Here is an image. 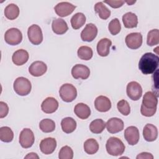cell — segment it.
<instances>
[{
	"instance_id": "cell-43",
	"label": "cell",
	"mask_w": 159,
	"mask_h": 159,
	"mask_svg": "<svg viewBox=\"0 0 159 159\" xmlns=\"http://www.w3.org/2000/svg\"><path fill=\"white\" fill-rule=\"evenodd\" d=\"M24 158H39V157L37 155V153H34V152H31L28 153L25 157Z\"/></svg>"
},
{
	"instance_id": "cell-44",
	"label": "cell",
	"mask_w": 159,
	"mask_h": 159,
	"mask_svg": "<svg viewBox=\"0 0 159 159\" xmlns=\"http://www.w3.org/2000/svg\"><path fill=\"white\" fill-rule=\"evenodd\" d=\"M125 2H127L129 5H132V4H134V3H135V1H125Z\"/></svg>"
},
{
	"instance_id": "cell-11",
	"label": "cell",
	"mask_w": 159,
	"mask_h": 159,
	"mask_svg": "<svg viewBox=\"0 0 159 159\" xmlns=\"http://www.w3.org/2000/svg\"><path fill=\"white\" fill-rule=\"evenodd\" d=\"M98 34L97 27L92 23L86 24L84 29L81 32V38L84 42L93 41Z\"/></svg>"
},
{
	"instance_id": "cell-20",
	"label": "cell",
	"mask_w": 159,
	"mask_h": 159,
	"mask_svg": "<svg viewBox=\"0 0 159 159\" xmlns=\"http://www.w3.org/2000/svg\"><path fill=\"white\" fill-rule=\"evenodd\" d=\"M143 136L147 142L155 141L158 137L157 128L153 124H146L143 129Z\"/></svg>"
},
{
	"instance_id": "cell-42",
	"label": "cell",
	"mask_w": 159,
	"mask_h": 159,
	"mask_svg": "<svg viewBox=\"0 0 159 159\" xmlns=\"http://www.w3.org/2000/svg\"><path fill=\"white\" fill-rule=\"evenodd\" d=\"M137 159H143V158H147V159H153V156L148 152H142L140 153V154H139L137 157Z\"/></svg>"
},
{
	"instance_id": "cell-2",
	"label": "cell",
	"mask_w": 159,
	"mask_h": 159,
	"mask_svg": "<svg viewBox=\"0 0 159 159\" xmlns=\"http://www.w3.org/2000/svg\"><path fill=\"white\" fill-rule=\"evenodd\" d=\"M106 148L109 155L119 156L123 154L125 147L121 140L115 137H111L107 140Z\"/></svg>"
},
{
	"instance_id": "cell-23",
	"label": "cell",
	"mask_w": 159,
	"mask_h": 159,
	"mask_svg": "<svg viewBox=\"0 0 159 159\" xmlns=\"http://www.w3.org/2000/svg\"><path fill=\"white\" fill-rule=\"evenodd\" d=\"M52 28L53 32L58 35H62L66 32L68 30V27L65 20L57 18L54 19L52 24Z\"/></svg>"
},
{
	"instance_id": "cell-1",
	"label": "cell",
	"mask_w": 159,
	"mask_h": 159,
	"mask_svg": "<svg viewBox=\"0 0 159 159\" xmlns=\"http://www.w3.org/2000/svg\"><path fill=\"white\" fill-rule=\"evenodd\" d=\"M159 58L157 55L150 53H145L140 58L139 68L144 75H150L155 72L158 66Z\"/></svg>"
},
{
	"instance_id": "cell-37",
	"label": "cell",
	"mask_w": 159,
	"mask_h": 159,
	"mask_svg": "<svg viewBox=\"0 0 159 159\" xmlns=\"http://www.w3.org/2000/svg\"><path fill=\"white\" fill-rule=\"evenodd\" d=\"M117 107L119 112L124 116H128L130 112V105L129 102L124 99H122L117 102Z\"/></svg>"
},
{
	"instance_id": "cell-9",
	"label": "cell",
	"mask_w": 159,
	"mask_h": 159,
	"mask_svg": "<svg viewBox=\"0 0 159 159\" xmlns=\"http://www.w3.org/2000/svg\"><path fill=\"white\" fill-rule=\"evenodd\" d=\"M128 48L135 50L141 47L142 44V35L139 32H133L128 34L125 39Z\"/></svg>"
},
{
	"instance_id": "cell-21",
	"label": "cell",
	"mask_w": 159,
	"mask_h": 159,
	"mask_svg": "<svg viewBox=\"0 0 159 159\" xmlns=\"http://www.w3.org/2000/svg\"><path fill=\"white\" fill-rule=\"evenodd\" d=\"M112 42L107 38H103L101 39L97 44V52L101 57H107L110 52V47H111Z\"/></svg>"
},
{
	"instance_id": "cell-3",
	"label": "cell",
	"mask_w": 159,
	"mask_h": 159,
	"mask_svg": "<svg viewBox=\"0 0 159 159\" xmlns=\"http://www.w3.org/2000/svg\"><path fill=\"white\" fill-rule=\"evenodd\" d=\"M13 88L14 91L19 96H27L29 94L32 89L30 81L24 77H18L14 82Z\"/></svg>"
},
{
	"instance_id": "cell-8",
	"label": "cell",
	"mask_w": 159,
	"mask_h": 159,
	"mask_svg": "<svg viewBox=\"0 0 159 159\" xmlns=\"http://www.w3.org/2000/svg\"><path fill=\"white\" fill-rule=\"evenodd\" d=\"M126 92L127 96L133 101L139 100L142 95V88L137 81H131L127 85Z\"/></svg>"
},
{
	"instance_id": "cell-34",
	"label": "cell",
	"mask_w": 159,
	"mask_h": 159,
	"mask_svg": "<svg viewBox=\"0 0 159 159\" xmlns=\"http://www.w3.org/2000/svg\"><path fill=\"white\" fill-rule=\"evenodd\" d=\"M78 57L83 60H89L93 55V50L91 48L88 46L80 47L77 52Z\"/></svg>"
},
{
	"instance_id": "cell-17",
	"label": "cell",
	"mask_w": 159,
	"mask_h": 159,
	"mask_svg": "<svg viewBox=\"0 0 159 159\" xmlns=\"http://www.w3.org/2000/svg\"><path fill=\"white\" fill-rule=\"evenodd\" d=\"M58 107V102L53 97L47 98L41 104L42 111L46 114L55 112Z\"/></svg>"
},
{
	"instance_id": "cell-6",
	"label": "cell",
	"mask_w": 159,
	"mask_h": 159,
	"mask_svg": "<svg viewBox=\"0 0 159 159\" xmlns=\"http://www.w3.org/2000/svg\"><path fill=\"white\" fill-rule=\"evenodd\" d=\"M27 35L29 41L35 45L40 44L43 40V34L41 28L37 24L30 26L27 30Z\"/></svg>"
},
{
	"instance_id": "cell-19",
	"label": "cell",
	"mask_w": 159,
	"mask_h": 159,
	"mask_svg": "<svg viewBox=\"0 0 159 159\" xmlns=\"http://www.w3.org/2000/svg\"><path fill=\"white\" fill-rule=\"evenodd\" d=\"M158 104V98L154 93L152 91H147L145 93L142 105L145 108L150 109H157Z\"/></svg>"
},
{
	"instance_id": "cell-7",
	"label": "cell",
	"mask_w": 159,
	"mask_h": 159,
	"mask_svg": "<svg viewBox=\"0 0 159 159\" xmlns=\"http://www.w3.org/2000/svg\"><path fill=\"white\" fill-rule=\"evenodd\" d=\"M35 141L34 134L32 130L28 128L24 129L20 133L19 143L24 148H28L32 146Z\"/></svg>"
},
{
	"instance_id": "cell-25",
	"label": "cell",
	"mask_w": 159,
	"mask_h": 159,
	"mask_svg": "<svg viewBox=\"0 0 159 159\" xmlns=\"http://www.w3.org/2000/svg\"><path fill=\"white\" fill-rule=\"evenodd\" d=\"M122 22L125 28H134L137 26L138 18L135 14L131 12H129L123 15Z\"/></svg>"
},
{
	"instance_id": "cell-33",
	"label": "cell",
	"mask_w": 159,
	"mask_h": 159,
	"mask_svg": "<svg viewBox=\"0 0 159 159\" xmlns=\"http://www.w3.org/2000/svg\"><path fill=\"white\" fill-rule=\"evenodd\" d=\"M14 138V133L11 129L7 126L0 128V139L4 142H11Z\"/></svg>"
},
{
	"instance_id": "cell-27",
	"label": "cell",
	"mask_w": 159,
	"mask_h": 159,
	"mask_svg": "<svg viewBox=\"0 0 159 159\" xmlns=\"http://www.w3.org/2000/svg\"><path fill=\"white\" fill-rule=\"evenodd\" d=\"M86 22V16L83 13L77 12L71 18V25L73 29L81 28Z\"/></svg>"
},
{
	"instance_id": "cell-16",
	"label": "cell",
	"mask_w": 159,
	"mask_h": 159,
	"mask_svg": "<svg viewBox=\"0 0 159 159\" xmlns=\"http://www.w3.org/2000/svg\"><path fill=\"white\" fill-rule=\"evenodd\" d=\"M106 129L111 134H116L120 132L124 129V122L119 118L112 117L109 119L106 123Z\"/></svg>"
},
{
	"instance_id": "cell-4",
	"label": "cell",
	"mask_w": 159,
	"mask_h": 159,
	"mask_svg": "<svg viewBox=\"0 0 159 159\" xmlns=\"http://www.w3.org/2000/svg\"><path fill=\"white\" fill-rule=\"evenodd\" d=\"M59 94L63 101L70 102L76 99L77 96V90L73 84L65 83L60 88Z\"/></svg>"
},
{
	"instance_id": "cell-13",
	"label": "cell",
	"mask_w": 159,
	"mask_h": 159,
	"mask_svg": "<svg viewBox=\"0 0 159 159\" xmlns=\"http://www.w3.org/2000/svg\"><path fill=\"white\" fill-rule=\"evenodd\" d=\"M124 137L130 145H136L140 138L139 129L135 126H129L124 131Z\"/></svg>"
},
{
	"instance_id": "cell-38",
	"label": "cell",
	"mask_w": 159,
	"mask_h": 159,
	"mask_svg": "<svg viewBox=\"0 0 159 159\" xmlns=\"http://www.w3.org/2000/svg\"><path fill=\"white\" fill-rule=\"evenodd\" d=\"M58 158L60 159H72L73 158V151L69 146L61 147L59 152Z\"/></svg>"
},
{
	"instance_id": "cell-10",
	"label": "cell",
	"mask_w": 159,
	"mask_h": 159,
	"mask_svg": "<svg viewBox=\"0 0 159 159\" xmlns=\"http://www.w3.org/2000/svg\"><path fill=\"white\" fill-rule=\"evenodd\" d=\"M76 6L68 2H61L58 3L54 7L56 14L60 17H66L71 14Z\"/></svg>"
},
{
	"instance_id": "cell-41",
	"label": "cell",
	"mask_w": 159,
	"mask_h": 159,
	"mask_svg": "<svg viewBox=\"0 0 159 159\" xmlns=\"http://www.w3.org/2000/svg\"><path fill=\"white\" fill-rule=\"evenodd\" d=\"M103 2L107 4L108 5H109L112 8H119V7H121L124 4L125 1H111V0H108V1H103Z\"/></svg>"
},
{
	"instance_id": "cell-22",
	"label": "cell",
	"mask_w": 159,
	"mask_h": 159,
	"mask_svg": "<svg viewBox=\"0 0 159 159\" xmlns=\"http://www.w3.org/2000/svg\"><path fill=\"white\" fill-rule=\"evenodd\" d=\"M29 53L24 50L19 49L16 51L12 57V62L17 66H20L25 64L29 60Z\"/></svg>"
},
{
	"instance_id": "cell-35",
	"label": "cell",
	"mask_w": 159,
	"mask_h": 159,
	"mask_svg": "<svg viewBox=\"0 0 159 159\" xmlns=\"http://www.w3.org/2000/svg\"><path fill=\"white\" fill-rule=\"evenodd\" d=\"M147 45L149 46L157 45L159 43V30L157 29H152L147 34Z\"/></svg>"
},
{
	"instance_id": "cell-12",
	"label": "cell",
	"mask_w": 159,
	"mask_h": 159,
	"mask_svg": "<svg viewBox=\"0 0 159 159\" xmlns=\"http://www.w3.org/2000/svg\"><path fill=\"white\" fill-rule=\"evenodd\" d=\"M90 75L89 68L84 65L76 64L71 69V75L75 79H87Z\"/></svg>"
},
{
	"instance_id": "cell-31",
	"label": "cell",
	"mask_w": 159,
	"mask_h": 159,
	"mask_svg": "<svg viewBox=\"0 0 159 159\" xmlns=\"http://www.w3.org/2000/svg\"><path fill=\"white\" fill-rule=\"evenodd\" d=\"M106 123L101 119H96L89 124V129L94 134H100L105 129Z\"/></svg>"
},
{
	"instance_id": "cell-26",
	"label": "cell",
	"mask_w": 159,
	"mask_h": 159,
	"mask_svg": "<svg viewBox=\"0 0 159 159\" xmlns=\"http://www.w3.org/2000/svg\"><path fill=\"white\" fill-rule=\"evenodd\" d=\"M61 126L62 130L66 134H70L76 128V122L70 117H66L61 120Z\"/></svg>"
},
{
	"instance_id": "cell-24",
	"label": "cell",
	"mask_w": 159,
	"mask_h": 159,
	"mask_svg": "<svg viewBox=\"0 0 159 159\" xmlns=\"http://www.w3.org/2000/svg\"><path fill=\"white\" fill-rule=\"evenodd\" d=\"M74 112L80 119H86L91 114V109L86 104L80 102L75 106Z\"/></svg>"
},
{
	"instance_id": "cell-29",
	"label": "cell",
	"mask_w": 159,
	"mask_h": 159,
	"mask_svg": "<svg viewBox=\"0 0 159 159\" xmlns=\"http://www.w3.org/2000/svg\"><path fill=\"white\" fill-rule=\"evenodd\" d=\"M94 11L98 14L99 17L104 20L107 19L111 16V11L103 4L102 2H98L95 4Z\"/></svg>"
},
{
	"instance_id": "cell-30",
	"label": "cell",
	"mask_w": 159,
	"mask_h": 159,
	"mask_svg": "<svg viewBox=\"0 0 159 159\" xmlns=\"http://www.w3.org/2000/svg\"><path fill=\"white\" fill-rule=\"evenodd\" d=\"M83 147L84 152L89 155L96 153L99 149V144L98 142L94 139H87L84 142Z\"/></svg>"
},
{
	"instance_id": "cell-36",
	"label": "cell",
	"mask_w": 159,
	"mask_h": 159,
	"mask_svg": "<svg viewBox=\"0 0 159 159\" xmlns=\"http://www.w3.org/2000/svg\"><path fill=\"white\" fill-rule=\"evenodd\" d=\"M108 29L110 33L113 35H116L119 34L121 30V25L119 20L117 18H115L111 20L109 24Z\"/></svg>"
},
{
	"instance_id": "cell-5",
	"label": "cell",
	"mask_w": 159,
	"mask_h": 159,
	"mask_svg": "<svg viewBox=\"0 0 159 159\" xmlns=\"http://www.w3.org/2000/svg\"><path fill=\"white\" fill-rule=\"evenodd\" d=\"M4 40L9 45H18L22 40V32L17 28H11L5 32Z\"/></svg>"
},
{
	"instance_id": "cell-39",
	"label": "cell",
	"mask_w": 159,
	"mask_h": 159,
	"mask_svg": "<svg viewBox=\"0 0 159 159\" xmlns=\"http://www.w3.org/2000/svg\"><path fill=\"white\" fill-rule=\"evenodd\" d=\"M9 112V107L7 104L1 101L0 102V118H4L5 117Z\"/></svg>"
},
{
	"instance_id": "cell-28",
	"label": "cell",
	"mask_w": 159,
	"mask_h": 159,
	"mask_svg": "<svg viewBox=\"0 0 159 159\" xmlns=\"http://www.w3.org/2000/svg\"><path fill=\"white\" fill-rule=\"evenodd\" d=\"M4 15L9 20L16 19L19 15V8L15 4H8L4 9Z\"/></svg>"
},
{
	"instance_id": "cell-18",
	"label": "cell",
	"mask_w": 159,
	"mask_h": 159,
	"mask_svg": "<svg viewBox=\"0 0 159 159\" xmlns=\"http://www.w3.org/2000/svg\"><path fill=\"white\" fill-rule=\"evenodd\" d=\"M94 107L97 111L105 112L109 111L111 108V102L107 97L99 96L94 101Z\"/></svg>"
},
{
	"instance_id": "cell-15",
	"label": "cell",
	"mask_w": 159,
	"mask_h": 159,
	"mask_svg": "<svg viewBox=\"0 0 159 159\" xmlns=\"http://www.w3.org/2000/svg\"><path fill=\"white\" fill-rule=\"evenodd\" d=\"M47 70V65L42 61H35L33 62L29 68V72L31 75L35 77L42 76Z\"/></svg>"
},
{
	"instance_id": "cell-14",
	"label": "cell",
	"mask_w": 159,
	"mask_h": 159,
	"mask_svg": "<svg viewBox=\"0 0 159 159\" xmlns=\"http://www.w3.org/2000/svg\"><path fill=\"white\" fill-rule=\"evenodd\" d=\"M39 146L40 149L43 153L49 155L55 151L57 147V141L52 137L45 138L41 140Z\"/></svg>"
},
{
	"instance_id": "cell-32",
	"label": "cell",
	"mask_w": 159,
	"mask_h": 159,
	"mask_svg": "<svg viewBox=\"0 0 159 159\" xmlns=\"http://www.w3.org/2000/svg\"><path fill=\"white\" fill-rule=\"evenodd\" d=\"M39 128L45 133L52 132L55 129V123L52 119H44L40 122Z\"/></svg>"
},
{
	"instance_id": "cell-40",
	"label": "cell",
	"mask_w": 159,
	"mask_h": 159,
	"mask_svg": "<svg viewBox=\"0 0 159 159\" xmlns=\"http://www.w3.org/2000/svg\"><path fill=\"white\" fill-rule=\"evenodd\" d=\"M156 111H157V109H150L145 108L144 106L141 105L140 112L143 116H144L145 117H152V116H153L155 114Z\"/></svg>"
}]
</instances>
